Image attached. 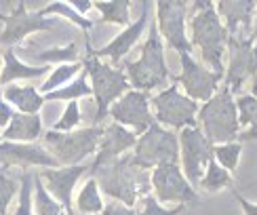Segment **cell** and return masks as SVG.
Returning a JSON list of instances; mask_svg holds the SVG:
<instances>
[{"mask_svg":"<svg viewBox=\"0 0 257 215\" xmlns=\"http://www.w3.org/2000/svg\"><path fill=\"white\" fill-rule=\"evenodd\" d=\"M190 45L200 49L202 61L211 68V72L223 76L226 68H223V53H226L228 42V30L223 28L221 19L215 11V3L211 0H202L194 3V15L190 19Z\"/></svg>","mask_w":257,"mask_h":215,"instance_id":"1","label":"cell"},{"mask_svg":"<svg viewBox=\"0 0 257 215\" xmlns=\"http://www.w3.org/2000/svg\"><path fill=\"white\" fill-rule=\"evenodd\" d=\"M196 116L200 121L202 135H205L213 146L236 142V137L240 133L238 110H236L234 95L226 84H223L209 101H205L198 108Z\"/></svg>","mask_w":257,"mask_h":215,"instance_id":"2","label":"cell"},{"mask_svg":"<svg viewBox=\"0 0 257 215\" xmlns=\"http://www.w3.org/2000/svg\"><path fill=\"white\" fill-rule=\"evenodd\" d=\"M124 76L135 91H142V93L163 87L167 78H171L167 61H165L163 40H160L156 24H150V34H148V40L144 42L142 57L137 61L126 63Z\"/></svg>","mask_w":257,"mask_h":215,"instance_id":"3","label":"cell"},{"mask_svg":"<svg viewBox=\"0 0 257 215\" xmlns=\"http://www.w3.org/2000/svg\"><path fill=\"white\" fill-rule=\"evenodd\" d=\"M93 173L99 175V184L105 194L118 198L124 202V207H133L139 200V194H148V175L144 169L133 165L131 156H122Z\"/></svg>","mask_w":257,"mask_h":215,"instance_id":"4","label":"cell"},{"mask_svg":"<svg viewBox=\"0 0 257 215\" xmlns=\"http://www.w3.org/2000/svg\"><path fill=\"white\" fill-rule=\"evenodd\" d=\"M101 133H103L101 125L78 129V131H68V133L49 131L45 135V144L49 148V154L61 167H76L97 150Z\"/></svg>","mask_w":257,"mask_h":215,"instance_id":"5","label":"cell"},{"mask_svg":"<svg viewBox=\"0 0 257 215\" xmlns=\"http://www.w3.org/2000/svg\"><path fill=\"white\" fill-rule=\"evenodd\" d=\"M133 165L150 171L158 165L167 163H179V137L175 131H167L156 121L152 127L137 139L135 152L131 156Z\"/></svg>","mask_w":257,"mask_h":215,"instance_id":"6","label":"cell"},{"mask_svg":"<svg viewBox=\"0 0 257 215\" xmlns=\"http://www.w3.org/2000/svg\"><path fill=\"white\" fill-rule=\"evenodd\" d=\"M84 68H87V76L91 78V93L95 95V101H97V114H95V127H99V123L108 114L110 105L120 99L122 95L131 89L126 76L120 70H114L108 63L99 61L97 57H89L84 61Z\"/></svg>","mask_w":257,"mask_h":215,"instance_id":"7","label":"cell"},{"mask_svg":"<svg viewBox=\"0 0 257 215\" xmlns=\"http://www.w3.org/2000/svg\"><path fill=\"white\" fill-rule=\"evenodd\" d=\"M152 105L158 125H169L173 129H190L196 127V114H198V103L190 99L188 95L179 91L177 82L171 84L169 89L160 91L152 97Z\"/></svg>","mask_w":257,"mask_h":215,"instance_id":"8","label":"cell"},{"mask_svg":"<svg viewBox=\"0 0 257 215\" xmlns=\"http://www.w3.org/2000/svg\"><path fill=\"white\" fill-rule=\"evenodd\" d=\"M177 137H179V163L184 165L181 173H184L192 188H198L202 179V171L213 158V144L202 135L198 127L181 129Z\"/></svg>","mask_w":257,"mask_h":215,"instance_id":"9","label":"cell"},{"mask_svg":"<svg viewBox=\"0 0 257 215\" xmlns=\"http://www.w3.org/2000/svg\"><path fill=\"white\" fill-rule=\"evenodd\" d=\"M226 49H228L230 63L226 74H223V84L234 95L240 91V87L249 78L253 80L257 76V47L249 38L228 36Z\"/></svg>","mask_w":257,"mask_h":215,"instance_id":"10","label":"cell"},{"mask_svg":"<svg viewBox=\"0 0 257 215\" xmlns=\"http://www.w3.org/2000/svg\"><path fill=\"white\" fill-rule=\"evenodd\" d=\"M186 15L188 3L184 0H160L156 3V28L179 55L192 51L190 38L186 36Z\"/></svg>","mask_w":257,"mask_h":215,"instance_id":"11","label":"cell"},{"mask_svg":"<svg viewBox=\"0 0 257 215\" xmlns=\"http://www.w3.org/2000/svg\"><path fill=\"white\" fill-rule=\"evenodd\" d=\"M152 188H154V198L158 202H186L196 200V192L188 184L179 169V163H167L158 165L152 171Z\"/></svg>","mask_w":257,"mask_h":215,"instance_id":"12","label":"cell"},{"mask_svg":"<svg viewBox=\"0 0 257 215\" xmlns=\"http://www.w3.org/2000/svg\"><path fill=\"white\" fill-rule=\"evenodd\" d=\"M181 59V74L175 78V82L184 84V91L190 99L198 101H209L213 95L217 93V84L223 80V76L211 72L207 68H202L200 63L194 61V57L190 53L179 55Z\"/></svg>","mask_w":257,"mask_h":215,"instance_id":"13","label":"cell"},{"mask_svg":"<svg viewBox=\"0 0 257 215\" xmlns=\"http://www.w3.org/2000/svg\"><path fill=\"white\" fill-rule=\"evenodd\" d=\"M112 118L120 125H128L133 133H146L154 123V116L150 114V97L142 91H126L120 99H116L110 110Z\"/></svg>","mask_w":257,"mask_h":215,"instance_id":"14","label":"cell"},{"mask_svg":"<svg viewBox=\"0 0 257 215\" xmlns=\"http://www.w3.org/2000/svg\"><path fill=\"white\" fill-rule=\"evenodd\" d=\"M87 171V165H76V167H57V169H47L40 173L42 186H47L53 198L63 207L66 215H76L72 209V192L76 186L78 177Z\"/></svg>","mask_w":257,"mask_h":215,"instance_id":"15","label":"cell"},{"mask_svg":"<svg viewBox=\"0 0 257 215\" xmlns=\"http://www.w3.org/2000/svg\"><path fill=\"white\" fill-rule=\"evenodd\" d=\"M0 165H5V167L36 165V167H47V169L59 167V163L45 148H40L36 144H13V142L0 144Z\"/></svg>","mask_w":257,"mask_h":215,"instance_id":"16","label":"cell"},{"mask_svg":"<svg viewBox=\"0 0 257 215\" xmlns=\"http://www.w3.org/2000/svg\"><path fill=\"white\" fill-rule=\"evenodd\" d=\"M135 144H137V135L133 131H128V129H124L122 125L105 127L99 139V152H97V158H95L91 171H97L99 167L114 163L116 156L126 152L128 148H135Z\"/></svg>","mask_w":257,"mask_h":215,"instance_id":"17","label":"cell"},{"mask_svg":"<svg viewBox=\"0 0 257 215\" xmlns=\"http://www.w3.org/2000/svg\"><path fill=\"white\" fill-rule=\"evenodd\" d=\"M148 17H150V3H144V11L142 15H139V19L135 21V24H128L126 30L122 32V34L116 36L110 45H105L103 49L91 53L93 57H110L112 61L118 63L128 51L133 49V45L139 40V36H142V32L146 30V24H148Z\"/></svg>","mask_w":257,"mask_h":215,"instance_id":"18","label":"cell"},{"mask_svg":"<svg viewBox=\"0 0 257 215\" xmlns=\"http://www.w3.org/2000/svg\"><path fill=\"white\" fill-rule=\"evenodd\" d=\"M255 7L257 3H253V0H219L215 5V11H217V15L226 19V26L223 28L228 30V36H238L240 28L251 34Z\"/></svg>","mask_w":257,"mask_h":215,"instance_id":"19","label":"cell"},{"mask_svg":"<svg viewBox=\"0 0 257 215\" xmlns=\"http://www.w3.org/2000/svg\"><path fill=\"white\" fill-rule=\"evenodd\" d=\"M53 26H55V21L45 19L40 13L38 15H28L24 5H19V9L15 11V15L7 19V28H5L3 34H0V40L3 42H17L26 34H30V32L53 30Z\"/></svg>","mask_w":257,"mask_h":215,"instance_id":"20","label":"cell"},{"mask_svg":"<svg viewBox=\"0 0 257 215\" xmlns=\"http://www.w3.org/2000/svg\"><path fill=\"white\" fill-rule=\"evenodd\" d=\"M42 131V121L38 114H13L9 127L3 131L5 139L15 142H34Z\"/></svg>","mask_w":257,"mask_h":215,"instance_id":"21","label":"cell"},{"mask_svg":"<svg viewBox=\"0 0 257 215\" xmlns=\"http://www.w3.org/2000/svg\"><path fill=\"white\" fill-rule=\"evenodd\" d=\"M5 97L7 101L17 105L21 114H38L45 103V97L34 87H19V84H9L5 89Z\"/></svg>","mask_w":257,"mask_h":215,"instance_id":"22","label":"cell"},{"mask_svg":"<svg viewBox=\"0 0 257 215\" xmlns=\"http://www.w3.org/2000/svg\"><path fill=\"white\" fill-rule=\"evenodd\" d=\"M236 110H238V125L249 127L247 131L238 133V142H249L257 139V99L253 95H242L236 99Z\"/></svg>","mask_w":257,"mask_h":215,"instance_id":"23","label":"cell"},{"mask_svg":"<svg viewBox=\"0 0 257 215\" xmlns=\"http://www.w3.org/2000/svg\"><path fill=\"white\" fill-rule=\"evenodd\" d=\"M5 70L0 74V82L3 84H9L11 80H21V78H38L42 74H47L49 68H30V66H24L15 59V53L13 51H7L5 53Z\"/></svg>","mask_w":257,"mask_h":215,"instance_id":"24","label":"cell"},{"mask_svg":"<svg viewBox=\"0 0 257 215\" xmlns=\"http://www.w3.org/2000/svg\"><path fill=\"white\" fill-rule=\"evenodd\" d=\"M198 188H205L207 192H217L221 188H232V175L223 167L217 165L215 158H211L207 163V173H202Z\"/></svg>","mask_w":257,"mask_h":215,"instance_id":"25","label":"cell"},{"mask_svg":"<svg viewBox=\"0 0 257 215\" xmlns=\"http://www.w3.org/2000/svg\"><path fill=\"white\" fill-rule=\"evenodd\" d=\"M76 205H78V211L84 213V215H95V213L103 211V200L99 196V186L93 177L82 186Z\"/></svg>","mask_w":257,"mask_h":215,"instance_id":"26","label":"cell"},{"mask_svg":"<svg viewBox=\"0 0 257 215\" xmlns=\"http://www.w3.org/2000/svg\"><path fill=\"white\" fill-rule=\"evenodd\" d=\"M34 190H36V196H34V209H36V215H66L63 207H61L59 202L45 190V186H42L40 177H34Z\"/></svg>","mask_w":257,"mask_h":215,"instance_id":"27","label":"cell"},{"mask_svg":"<svg viewBox=\"0 0 257 215\" xmlns=\"http://www.w3.org/2000/svg\"><path fill=\"white\" fill-rule=\"evenodd\" d=\"M240 152H242V144L240 142H230V144L213 146V158H215L217 165L226 169L228 173H230V171H236Z\"/></svg>","mask_w":257,"mask_h":215,"instance_id":"28","label":"cell"},{"mask_svg":"<svg viewBox=\"0 0 257 215\" xmlns=\"http://www.w3.org/2000/svg\"><path fill=\"white\" fill-rule=\"evenodd\" d=\"M91 95V84L87 80V74H80V76L74 80L68 87H63L59 91H53V93H47L45 99H70V101H76L78 97H87Z\"/></svg>","mask_w":257,"mask_h":215,"instance_id":"29","label":"cell"},{"mask_svg":"<svg viewBox=\"0 0 257 215\" xmlns=\"http://www.w3.org/2000/svg\"><path fill=\"white\" fill-rule=\"evenodd\" d=\"M99 9L105 24L128 26V3L126 0H116V3H95Z\"/></svg>","mask_w":257,"mask_h":215,"instance_id":"30","label":"cell"},{"mask_svg":"<svg viewBox=\"0 0 257 215\" xmlns=\"http://www.w3.org/2000/svg\"><path fill=\"white\" fill-rule=\"evenodd\" d=\"M80 68H82V66H80L78 61H76V63H63V66L55 68L51 76H49L45 82H42L40 91L45 93V95H47V93H53L57 87H61L63 82H68V80H72L74 76H76V74L80 72Z\"/></svg>","mask_w":257,"mask_h":215,"instance_id":"31","label":"cell"},{"mask_svg":"<svg viewBox=\"0 0 257 215\" xmlns=\"http://www.w3.org/2000/svg\"><path fill=\"white\" fill-rule=\"evenodd\" d=\"M186 205H177L173 209H165V207H160V202L154 198V194H144L142 198H139V209L135 211L137 215H179V213H184Z\"/></svg>","mask_w":257,"mask_h":215,"instance_id":"32","label":"cell"},{"mask_svg":"<svg viewBox=\"0 0 257 215\" xmlns=\"http://www.w3.org/2000/svg\"><path fill=\"white\" fill-rule=\"evenodd\" d=\"M49 13H57V15H61V17H66V19H70V21H74L76 26H80L82 30H89L93 24L89 19H84L80 13H76L72 7H68L66 3H53V5H49L47 9H42L40 11V15L45 17V15H49Z\"/></svg>","mask_w":257,"mask_h":215,"instance_id":"33","label":"cell"},{"mask_svg":"<svg viewBox=\"0 0 257 215\" xmlns=\"http://www.w3.org/2000/svg\"><path fill=\"white\" fill-rule=\"evenodd\" d=\"M32 186H34V177L30 173H24L21 177V190H19V202L15 215H34L32 211Z\"/></svg>","mask_w":257,"mask_h":215,"instance_id":"34","label":"cell"},{"mask_svg":"<svg viewBox=\"0 0 257 215\" xmlns=\"http://www.w3.org/2000/svg\"><path fill=\"white\" fill-rule=\"evenodd\" d=\"M80 123V108L76 101H70L66 112H63V116L57 121L55 125V131L59 133H68V131H74V127H76Z\"/></svg>","mask_w":257,"mask_h":215,"instance_id":"35","label":"cell"},{"mask_svg":"<svg viewBox=\"0 0 257 215\" xmlns=\"http://www.w3.org/2000/svg\"><path fill=\"white\" fill-rule=\"evenodd\" d=\"M76 57H78L76 45H68L61 49H49L38 55V59H42V61H68V63H76Z\"/></svg>","mask_w":257,"mask_h":215,"instance_id":"36","label":"cell"},{"mask_svg":"<svg viewBox=\"0 0 257 215\" xmlns=\"http://www.w3.org/2000/svg\"><path fill=\"white\" fill-rule=\"evenodd\" d=\"M15 192H17V181L3 171V173H0V215L7 213V207H9V202L13 200Z\"/></svg>","mask_w":257,"mask_h":215,"instance_id":"37","label":"cell"},{"mask_svg":"<svg viewBox=\"0 0 257 215\" xmlns=\"http://www.w3.org/2000/svg\"><path fill=\"white\" fill-rule=\"evenodd\" d=\"M101 213H103V215H137L133 209L120 205V202H110L108 207H103Z\"/></svg>","mask_w":257,"mask_h":215,"instance_id":"38","label":"cell"},{"mask_svg":"<svg viewBox=\"0 0 257 215\" xmlns=\"http://www.w3.org/2000/svg\"><path fill=\"white\" fill-rule=\"evenodd\" d=\"M232 196L238 200V205H240V209H242L244 215H257V205H255V202H251V200H247L244 196H240L236 190H232Z\"/></svg>","mask_w":257,"mask_h":215,"instance_id":"39","label":"cell"},{"mask_svg":"<svg viewBox=\"0 0 257 215\" xmlns=\"http://www.w3.org/2000/svg\"><path fill=\"white\" fill-rule=\"evenodd\" d=\"M11 118H13V110L0 99V127H5V125H9L11 123Z\"/></svg>","mask_w":257,"mask_h":215,"instance_id":"40","label":"cell"},{"mask_svg":"<svg viewBox=\"0 0 257 215\" xmlns=\"http://www.w3.org/2000/svg\"><path fill=\"white\" fill-rule=\"evenodd\" d=\"M251 95H253V97L257 99V76L251 80Z\"/></svg>","mask_w":257,"mask_h":215,"instance_id":"41","label":"cell"},{"mask_svg":"<svg viewBox=\"0 0 257 215\" xmlns=\"http://www.w3.org/2000/svg\"><path fill=\"white\" fill-rule=\"evenodd\" d=\"M249 40H251V42H255V40H257V21H255V26H253V30H251Z\"/></svg>","mask_w":257,"mask_h":215,"instance_id":"42","label":"cell"},{"mask_svg":"<svg viewBox=\"0 0 257 215\" xmlns=\"http://www.w3.org/2000/svg\"><path fill=\"white\" fill-rule=\"evenodd\" d=\"M255 45H257V42H255Z\"/></svg>","mask_w":257,"mask_h":215,"instance_id":"43","label":"cell"}]
</instances>
